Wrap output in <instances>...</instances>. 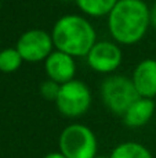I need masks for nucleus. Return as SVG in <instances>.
<instances>
[{"label": "nucleus", "instance_id": "4", "mask_svg": "<svg viewBox=\"0 0 156 158\" xmlns=\"http://www.w3.org/2000/svg\"><path fill=\"white\" fill-rule=\"evenodd\" d=\"M101 97L109 111L123 117L129 107L137 98H140V96L133 85L131 78L123 75H112L102 82Z\"/></svg>", "mask_w": 156, "mask_h": 158}, {"label": "nucleus", "instance_id": "6", "mask_svg": "<svg viewBox=\"0 0 156 158\" xmlns=\"http://www.w3.org/2000/svg\"><path fill=\"white\" fill-rule=\"evenodd\" d=\"M15 49L21 54L22 60L28 63L46 61V58L54 52L51 33L43 29H28L19 36Z\"/></svg>", "mask_w": 156, "mask_h": 158}, {"label": "nucleus", "instance_id": "10", "mask_svg": "<svg viewBox=\"0 0 156 158\" xmlns=\"http://www.w3.org/2000/svg\"><path fill=\"white\" fill-rule=\"evenodd\" d=\"M156 104L152 98L140 97L123 114V121L130 128H141L152 119Z\"/></svg>", "mask_w": 156, "mask_h": 158}, {"label": "nucleus", "instance_id": "12", "mask_svg": "<svg viewBox=\"0 0 156 158\" xmlns=\"http://www.w3.org/2000/svg\"><path fill=\"white\" fill-rule=\"evenodd\" d=\"M109 158H154V156L141 143L123 142L113 148Z\"/></svg>", "mask_w": 156, "mask_h": 158}, {"label": "nucleus", "instance_id": "18", "mask_svg": "<svg viewBox=\"0 0 156 158\" xmlns=\"http://www.w3.org/2000/svg\"><path fill=\"white\" fill-rule=\"evenodd\" d=\"M154 101H155V104H156V96H155V98H154Z\"/></svg>", "mask_w": 156, "mask_h": 158}, {"label": "nucleus", "instance_id": "7", "mask_svg": "<svg viewBox=\"0 0 156 158\" xmlns=\"http://www.w3.org/2000/svg\"><path fill=\"white\" fill-rule=\"evenodd\" d=\"M86 58L93 71L99 74H112L120 67L123 53L116 42L97 40Z\"/></svg>", "mask_w": 156, "mask_h": 158}, {"label": "nucleus", "instance_id": "11", "mask_svg": "<svg viewBox=\"0 0 156 158\" xmlns=\"http://www.w3.org/2000/svg\"><path fill=\"white\" fill-rule=\"evenodd\" d=\"M82 13L88 17L109 15L119 0H75Z\"/></svg>", "mask_w": 156, "mask_h": 158}, {"label": "nucleus", "instance_id": "8", "mask_svg": "<svg viewBox=\"0 0 156 158\" xmlns=\"http://www.w3.org/2000/svg\"><path fill=\"white\" fill-rule=\"evenodd\" d=\"M44 71L49 79L57 82L58 85H64L75 79L76 63L73 57L54 50L44 61Z\"/></svg>", "mask_w": 156, "mask_h": 158}, {"label": "nucleus", "instance_id": "2", "mask_svg": "<svg viewBox=\"0 0 156 158\" xmlns=\"http://www.w3.org/2000/svg\"><path fill=\"white\" fill-rule=\"evenodd\" d=\"M54 49L71 57H87L97 43V33L88 19L77 14H66L57 19L51 31Z\"/></svg>", "mask_w": 156, "mask_h": 158}, {"label": "nucleus", "instance_id": "3", "mask_svg": "<svg viewBox=\"0 0 156 158\" xmlns=\"http://www.w3.org/2000/svg\"><path fill=\"white\" fill-rule=\"evenodd\" d=\"M60 153L65 158H96L98 142L88 126L83 123L68 125L60 135Z\"/></svg>", "mask_w": 156, "mask_h": 158}, {"label": "nucleus", "instance_id": "9", "mask_svg": "<svg viewBox=\"0 0 156 158\" xmlns=\"http://www.w3.org/2000/svg\"><path fill=\"white\" fill-rule=\"evenodd\" d=\"M131 81L140 97L154 100L156 96V60L145 58L140 61L134 68Z\"/></svg>", "mask_w": 156, "mask_h": 158}, {"label": "nucleus", "instance_id": "1", "mask_svg": "<svg viewBox=\"0 0 156 158\" xmlns=\"http://www.w3.org/2000/svg\"><path fill=\"white\" fill-rule=\"evenodd\" d=\"M151 25L149 7L142 0H119L108 15V29L118 44H135Z\"/></svg>", "mask_w": 156, "mask_h": 158}, {"label": "nucleus", "instance_id": "13", "mask_svg": "<svg viewBox=\"0 0 156 158\" xmlns=\"http://www.w3.org/2000/svg\"><path fill=\"white\" fill-rule=\"evenodd\" d=\"M22 57L15 47H8L0 52V71L10 74L21 67Z\"/></svg>", "mask_w": 156, "mask_h": 158}, {"label": "nucleus", "instance_id": "16", "mask_svg": "<svg viewBox=\"0 0 156 158\" xmlns=\"http://www.w3.org/2000/svg\"><path fill=\"white\" fill-rule=\"evenodd\" d=\"M43 158H65V157H64L62 154L60 153V151H57V153L54 151V153H49V154H46V156H44Z\"/></svg>", "mask_w": 156, "mask_h": 158}, {"label": "nucleus", "instance_id": "15", "mask_svg": "<svg viewBox=\"0 0 156 158\" xmlns=\"http://www.w3.org/2000/svg\"><path fill=\"white\" fill-rule=\"evenodd\" d=\"M149 17H151V25L156 29V3L149 8Z\"/></svg>", "mask_w": 156, "mask_h": 158}, {"label": "nucleus", "instance_id": "19", "mask_svg": "<svg viewBox=\"0 0 156 158\" xmlns=\"http://www.w3.org/2000/svg\"><path fill=\"white\" fill-rule=\"evenodd\" d=\"M62 2H69V0H62Z\"/></svg>", "mask_w": 156, "mask_h": 158}, {"label": "nucleus", "instance_id": "5", "mask_svg": "<svg viewBox=\"0 0 156 158\" xmlns=\"http://www.w3.org/2000/svg\"><path fill=\"white\" fill-rule=\"evenodd\" d=\"M55 106L61 114L68 118L82 117L91 106V92L84 82L73 79L61 85Z\"/></svg>", "mask_w": 156, "mask_h": 158}, {"label": "nucleus", "instance_id": "14", "mask_svg": "<svg viewBox=\"0 0 156 158\" xmlns=\"http://www.w3.org/2000/svg\"><path fill=\"white\" fill-rule=\"evenodd\" d=\"M60 89L61 85H58L57 82L51 81V79H47V81L41 82L40 85V94L44 100L55 103L58 98V94H60Z\"/></svg>", "mask_w": 156, "mask_h": 158}, {"label": "nucleus", "instance_id": "17", "mask_svg": "<svg viewBox=\"0 0 156 158\" xmlns=\"http://www.w3.org/2000/svg\"><path fill=\"white\" fill-rule=\"evenodd\" d=\"M96 158H109V157H107V156H97Z\"/></svg>", "mask_w": 156, "mask_h": 158}]
</instances>
